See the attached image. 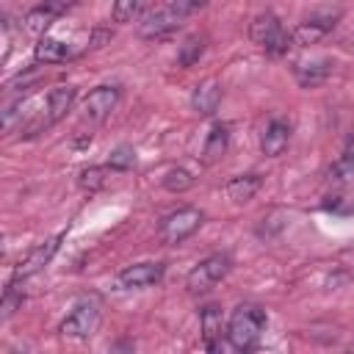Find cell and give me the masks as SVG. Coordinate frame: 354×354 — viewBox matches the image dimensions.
Returning <instances> with one entry per match:
<instances>
[{
  "instance_id": "cell-16",
  "label": "cell",
  "mask_w": 354,
  "mask_h": 354,
  "mask_svg": "<svg viewBox=\"0 0 354 354\" xmlns=\"http://www.w3.org/2000/svg\"><path fill=\"white\" fill-rule=\"evenodd\" d=\"M230 147V127L227 124H213L207 138H205V147H202V160L205 163H216Z\"/></svg>"
},
{
  "instance_id": "cell-22",
  "label": "cell",
  "mask_w": 354,
  "mask_h": 354,
  "mask_svg": "<svg viewBox=\"0 0 354 354\" xmlns=\"http://www.w3.org/2000/svg\"><path fill=\"white\" fill-rule=\"evenodd\" d=\"M77 183H80L83 191H100L105 185V169L102 166H88V169L80 171V180Z\"/></svg>"
},
{
  "instance_id": "cell-6",
  "label": "cell",
  "mask_w": 354,
  "mask_h": 354,
  "mask_svg": "<svg viewBox=\"0 0 354 354\" xmlns=\"http://www.w3.org/2000/svg\"><path fill=\"white\" fill-rule=\"evenodd\" d=\"M75 97H77L75 86H58V88H53V91L47 94V108H44V113H41V116L28 127V136H33V133H36V130H41V127H50V124L61 122V119L72 111Z\"/></svg>"
},
{
  "instance_id": "cell-7",
  "label": "cell",
  "mask_w": 354,
  "mask_h": 354,
  "mask_svg": "<svg viewBox=\"0 0 354 354\" xmlns=\"http://www.w3.org/2000/svg\"><path fill=\"white\" fill-rule=\"evenodd\" d=\"M119 100H122L119 86H97L94 91L86 94V100H83V105H80L83 122H91V124L102 122V119L119 105Z\"/></svg>"
},
{
  "instance_id": "cell-14",
  "label": "cell",
  "mask_w": 354,
  "mask_h": 354,
  "mask_svg": "<svg viewBox=\"0 0 354 354\" xmlns=\"http://www.w3.org/2000/svg\"><path fill=\"white\" fill-rule=\"evenodd\" d=\"M218 102H221V83H218L216 77L202 80V83L194 88V94H191V108H194L199 116H210V113L218 108Z\"/></svg>"
},
{
  "instance_id": "cell-19",
  "label": "cell",
  "mask_w": 354,
  "mask_h": 354,
  "mask_svg": "<svg viewBox=\"0 0 354 354\" xmlns=\"http://www.w3.org/2000/svg\"><path fill=\"white\" fill-rule=\"evenodd\" d=\"M329 72H332V64H329V61L299 64V66H296V80H299V86H304V88H313V86L324 83V80L329 77Z\"/></svg>"
},
{
  "instance_id": "cell-2",
  "label": "cell",
  "mask_w": 354,
  "mask_h": 354,
  "mask_svg": "<svg viewBox=\"0 0 354 354\" xmlns=\"http://www.w3.org/2000/svg\"><path fill=\"white\" fill-rule=\"evenodd\" d=\"M100 318H102V301H100L97 296H83V299L69 310V315L61 321L58 332H61V337L83 340V337H88V335L97 332Z\"/></svg>"
},
{
  "instance_id": "cell-15",
  "label": "cell",
  "mask_w": 354,
  "mask_h": 354,
  "mask_svg": "<svg viewBox=\"0 0 354 354\" xmlns=\"http://www.w3.org/2000/svg\"><path fill=\"white\" fill-rule=\"evenodd\" d=\"M199 326H202V340H205V346H207L210 351H216V348H218V337H221V332H224V326H221V310H218L216 304H207V307L202 310V315H199Z\"/></svg>"
},
{
  "instance_id": "cell-8",
  "label": "cell",
  "mask_w": 354,
  "mask_h": 354,
  "mask_svg": "<svg viewBox=\"0 0 354 354\" xmlns=\"http://www.w3.org/2000/svg\"><path fill=\"white\" fill-rule=\"evenodd\" d=\"M183 19H185V17H183L174 6L155 8V11H149V14L138 22V33H141L144 39H160V36H166V33L177 30Z\"/></svg>"
},
{
  "instance_id": "cell-5",
  "label": "cell",
  "mask_w": 354,
  "mask_h": 354,
  "mask_svg": "<svg viewBox=\"0 0 354 354\" xmlns=\"http://www.w3.org/2000/svg\"><path fill=\"white\" fill-rule=\"evenodd\" d=\"M202 218H205V213L199 207H177L174 213H169L160 221L158 235L163 243H183L185 238H191L199 230Z\"/></svg>"
},
{
  "instance_id": "cell-10",
  "label": "cell",
  "mask_w": 354,
  "mask_h": 354,
  "mask_svg": "<svg viewBox=\"0 0 354 354\" xmlns=\"http://www.w3.org/2000/svg\"><path fill=\"white\" fill-rule=\"evenodd\" d=\"M335 19H337V14H315V17L304 19V22H299L296 30L290 33L293 44H299V47L315 44L318 39H324V36L335 28Z\"/></svg>"
},
{
  "instance_id": "cell-21",
  "label": "cell",
  "mask_w": 354,
  "mask_h": 354,
  "mask_svg": "<svg viewBox=\"0 0 354 354\" xmlns=\"http://www.w3.org/2000/svg\"><path fill=\"white\" fill-rule=\"evenodd\" d=\"M194 185V177H191V171L188 169H169L166 174H163V188L166 191H174V194H180V191H188Z\"/></svg>"
},
{
  "instance_id": "cell-18",
  "label": "cell",
  "mask_w": 354,
  "mask_h": 354,
  "mask_svg": "<svg viewBox=\"0 0 354 354\" xmlns=\"http://www.w3.org/2000/svg\"><path fill=\"white\" fill-rule=\"evenodd\" d=\"M72 55L69 44H64L61 39H53V36H41L39 44H36V61H44V64H61Z\"/></svg>"
},
{
  "instance_id": "cell-27",
  "label": "cell",
  "mask_w": 354,
  "mask_h": 354,
  "mask_svg": "<svg viewBox=\"0 0 354 354\" xmlns=\"http://www.w3.org/2000/svg\"><path fill=\"white\" fill-rule=\"evenodd\" d=\"M202 6H207V0H177V3H174V8H177L183 17H188V14L199 11Z\"/></svg>"
},
{
  "instance_id": "cell-9",
  "label": "cell",
  "mask_w": 354,
  "mask_h": 354,
  "mask_svg": "<svg viewBox=\"0 0 354 354\" xmlns=\"http://www.w3.org/2000/svg\"><path fill=\"white\" fill-rule=\"evenodd\" d=\"M61 238H64V235H55V238H50V241H44V243H39L36 249H30V252L17 263V268H14V279H28L30 274L41 271V268L53 260V254L58 252Z\"/></svg>"
},
{
  "instance_id": "cell-28",
  "label": "cell",
  "mask_w": 354,
  "mask_h": 354,
  "mask_svg": "<svg viewBox=\"0 0 354 354\" xmlns=\"http://www.w3.org/2000/svg\"><path fill=\"white\" fill-rule=\"evenodd\" d=\"M348 254H351V257H354V249H351V252H348Z\"/></svg>"
},
{
  "instance_id": "cell-1",
  "label": "cell",
  "mask_w": 354,
  "mask_h": 354,
  "mask_svg": "<svg viewBox=\"0 0 354 354\" xmlns=\"http://www.w3.org/2000/svg\"><path fill=\"white\" fill-rule=\"evenodd\" d=\"M266 329V313L257 304H241L232 310L230 324H227V337L232 348H252Z\"/></svg>"
},
{
  "instance_id": "cell-26",
  "label": "cell",
  "mask_w": 354,
  "mask_h": 354,
  "mask_svg": "<svg viewBox=\"0 0 354 354\" xmlns=\"http://www.w3.org/2000/svg\"><path fill=\"white\" fill-rule=\"evenodd\" d=\"M19 304H22V293H17L14 288H8L6 296H3V318H8Z\"/></svg>"
},
{
  "instance_id": "cell-20",
  "label": "cell",
  "mask_w": 354,
  "mask_h": 354,
  "mask_svg": "<svg viewBox=\"0 0 354 354\" xmlns=\"http://www.w3.org/2000/svg\"><path fill=\"white\" fill-rule=\"evenodd\" d=\"M205 47H207V39H205V36H199V33L188 36V39L180 44V50H177V64H180L183 69L194 66V64L205 55Z\"/></svg>"
},
{
  "instance_id": "cell-4",
  "label": "cell",
  "mask_w": 354,
  "mask_h": 354,
  "mask_svg": "<svg viewBox=\"0 0 354 354\" xmlns=\"http://www.w3.org/2000/svg\"><path fill=\"white\" fill-rule=\"evenodd\" d=\"M230 268H232L230 254H210V257H205V260L196 263V266L188 271V277H185L188 293H205V290H210L213 285H218V282L230 274Z\"/></svg>"
},
{
  "instance_id": "cell-25",
  "label": "cell",
  "mask_w": 354,
  "mask_h": 354,
  "mask_svg": "<svg viewBox=\"0 0 354 354\" xmlns=\"http://www.w3.org/2000/svg\"><path fill=\"white\" fill-rule=\"evenodd\" d=\"M141 0H113V22H130L138 11Z\"/></svg>"
},
{
  "instance_id": "cell-23",
  "label": "cell",
  "mask_w": 354,
  "mask_h": 354,
  "mask_svg": "<svg viewBox=\"0 0 354 354\" xmlns=\"http://www.w3.org/2000/svg\"><path fill=\"white\" fill-rule=\"evenodd\" d=\"M133 163H136V152H133V147H127V144L116 147V149L111 152V158H108V166H111V169H130Z\"/></svg>"
},
{
  "instance_id": "cell-17",
  "label": "cell",
  "mask_w": 354,
  "mask_h": 354,
  "mask_svg": "<svg viewBox=\"0 0 354 354\" xmlns=\"http://www.w3.org/2000/svg\"><path fill=\"white\" fill-rule=\"evenodd\" d=\"M224 191H227V196H230L232 202L243 205V202L254 199V194L260 191V174H238V177H232V180L227 183Z\"/></svg>"
},
{
  "instance_id": "cell-13",
  "label": "cell",
  "mask_w": 354,
  "mask_h": 354,
  "mask_svg": "<svg viewBox=\"0 0 354 354\" xmlns=\"http://www.w3.org/2000/svg\"><path fill=\"white\" fill-rule=\"evenodd\" d=\"M288 141H290V124L285 119H271L260 138V149L268 158H279L288 149Z\"/></svg>"
},
{
  "instance_id": "cell-11",
  "label": "cell",
  "mask_w": 354,
  "mask_h": 354,
  "mask_svg": "<svg viewBox=\"0 0 354 354\" xmlns=\"http://www.w3.org/2000/svg\"><path fill=\"white\" fill-rule=\"evenodd\" d=\"M160 279H163V266L160 263H136V266H127L119 274V285L127 288V290L149 288V285H158Z\"/></svg>"
},
{
  "instance_id": "cell-3",
  "label": "cell",
  "mask_w": 354,
  "mask_h": 354,
  "mask_svg": "<svg viewBox=\"0 0 354 354\" xmlns=\"http://www.w3.org/2000/svg\"><path fill=\"white\" fill-rule=\"evenodd\" d=\"M249 39H252L257 47H263L268 55H282V53H288V47L293 44L290 33L279 25V19H277L274 14H260V17H254L252 25H249Z\"/></svg>"
},
{
  "instance_id": "cell-24",
  "label": "cell",
  "mask_w": 354,
  "mask_h": 354,
  "mask_svg": "<svg viewBox=\"0 0 354 354\" xmlns=\"http://www.w3.org/2000/svg\"><path fill=\"white\" fill-rule=\"evenodd\" d=\"M332 177H335V180H348V177H354V149L343 152V155L335 160Z\"/></svg>"
},
{
  "instance_id": "cell-12",
  "label": "cell",
  "mask_w": 354,
  "mask_h": 354,
  "mask_svg": "<svg viewBox=\"0 0 354 354\" xmlns=\"http://www.w3.org/2000/svg\"><path fill=\"white\" fill-rule=\"evenodd\" d=\"M66 6H69V0H44L41 6H36L25 14V30L28 33H44L64 14Z\"/></svg>"
}]
</instances>
